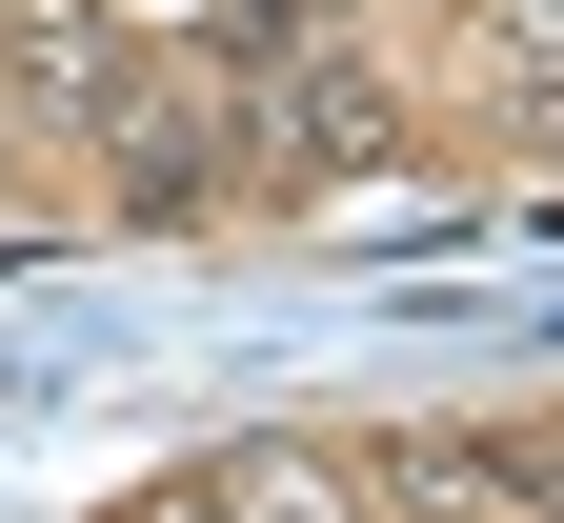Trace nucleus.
Returning <instances> with one entry per match:
<instances>
[{"mask_svg":"<svg viewBox=\"0 0 564 523\" xmlns=\"http://www.w3.org/2000/svg\"><path fill=\"white\" fill-rule=\"evenodd\" d=\"M202 503H223V523H383L364 464H323V443H223V464H202Z\"/></svg>","mask_w":564,"mask_h":523,"instance_id":"4","label":"nucleus"},{"mask_svg":"<svg viewBox=\"0 0 564 523\" xmlns=\"http://www.w3.org/2000/svg\"><path fill=\"white\" fill-rule=\"evenodd\" d=\"M141 523H223V503H202V464H182V483H162V503H141Z\"/></svg>","mask_w":564,"mask_h":523,"instance_id":"6","label":"nucleus"},{"mask_svg":"<svg viewBox=\"0 0 564 523\" xmlns=\"http://www.w3.org/2000/svg\"><path fill=\"white\" fill-rule=\"evenodd\" d=\"M524 483H544V443H383V523H524Z\"/></svg>","mask_w":564,"mask_h":523,"instance_id":"3","label":"nucleus"},{"mask_svg":"<svg viewBox=\"0 0 564 523\" xmlns=\"http://www.w3.org/2000/svg\"><path fill=\"white\" fill-rule=\"evenodd\" d=\"M524 523H564V443H544V483H524Z\"/></svg>","mask_w":564,"mask_h":523,"instance_id":"7","label":"nucleus"},{"mask_svg":"<svg viewBox=\"0 0 564 523\" xmlns=\"http://www.w3.org/2000/svg\"><path fill=\"white\" fill-rule=\"evenodd\" d=\"M484 61H505V121H564V0H505Z\"/></svg>","mask_w":564,"mask_h":523,"instance_id":"5","label":"nucleus"},{"mask_svg":"<svg viewBox=\"0 0 564 523\" xmlns=\"http://www.w3.org/2000/svg\"><path fill=\"white\" fill-rule=\"evenodd\" d=\"M141 101V61H121V21L101 0H0V121H121Z\"/></svg>","mask_w":564,"mask_h":523,"instance_id":"1","label":"nucleus"},{"mask_svg":"<svg viewBox=\"0 0 564 523\" xmlns=\"http://www.w3.org/2000/svg\"><path fill=\"white\" fill-rule=\"evenodd\" d=\"M101 162H121V221H202V182L242 162V121H223V81H141L101 121Z\"/></svg>","mask_w":564,"mask_h":523,"instance_id":"2","label":"nucleus"}]
</instances>
